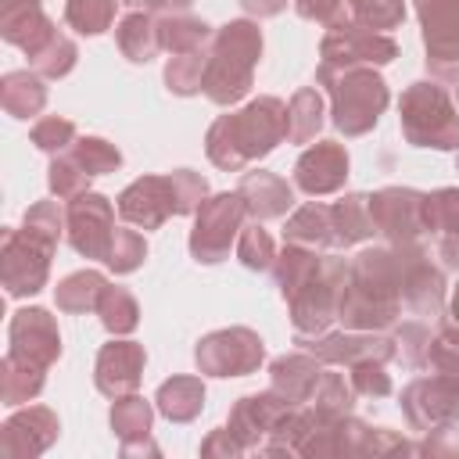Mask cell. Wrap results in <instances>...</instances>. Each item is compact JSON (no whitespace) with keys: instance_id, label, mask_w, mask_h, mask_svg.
Wrapping results in <instances>:
<instances>
[{"instance_id":"21","label":"cell","mask_w":459,"mask_h":459,"mask_svg":"<svg viewBox=\"0 0 459 459\" xmlns=\"http://www.w3.org/2000/svg\"><path fill=\"white\" fill-rule=\"evenodd\" d=\"M143 366H147V351H143V344L126 341V337H111V341L100 344V351H97V362H93V384H97V391L108 394V398L129 394V391L140 387Z\"/></svg>"},{"instance_id":"39","label":"cell","mask_w":459,"mask_h":459,"mask_svg":"<svg viewBox=\"0 0 459 459\" xmlns=\"http://www.w3.org/2000/svg\"><path fill=\"white\" fill-rule=\"evenodd\" d=\"M75 61H79V50H75V43L61 29H54L50 39L39 50L29 54V68L39 72L43 79H65L75 68Z\"/></svg>"},{"instance_id":"31","label":"cell","mask_w":459,"mask_h":459,"mask_svg":"<svg viewBox=\"0 0 459 459\" xmlns=\"http://www.w3.org/2000/svg\"><path fill=\"white\" fill-rule=\"evenodd\" d=\"M0 104L11 118H32L47 108V86H43V75L32 72V68H14V72H4L0 79Z\"/></svg>"},{"instance_id":"43","label":"cell","mask_w":459,"mask_h":459,"mask_svg":"<svg viewBox=\"0 0 459 459\" xmlns=\"http://www.w3.org/2000/svg\"><path fill=\"white\" fill-rule=\"evenodd\" d=\"M122 0H65V22L82 36H100L111 29Z\"/></svg>"},{"instance_id":"7","label":"cell","mask_w":459,"mask_h":459,"mask_svg":"<svg viewBox=\"0 0 459 459\" xmlns=\"http://www.w3.org/2000/svg\"><path fill=\"white\" fill-rule=\"evenodd\" d=\"M344 280H348V258L323 255V262L316 265V273L290 298H283L287 308H290L294 333L312 337V333H326L330 330V323L337 319Z\"/></svg>"},{"instance_id":"14","label":"cell","mask_w":459,"mask_h":459,"mask_svg":"<svg viewBox=\"0 0 459 459\" xmlns=\"http://www.w3.org/2000/svg\"><path fill=\"white\" fill-rule=\"evenodd\" d=\"M65 233H68V244L82 258L104 262L111 251V237H115V204L97 190L72 197L65 208Z\"/></svg>"},{"instance_id":"56","label":"cell","mask_w":459,"mask_h":459,"mask_svg":"<svg viewBox=\"0 0 459 459\" xmlns=\"http://www.w3.org/2000/svg\"><path fill=\"white\" fill-rule=\"evenodd\" d=\"M201 455H222V459H233V455H244V445L233 437L230 427H215V430H208V437L201 441Z\"/></svg>"},{"instance_id":"50","label":"cell","mask_w":459,"mask_h":459,"mask_svg":"<svg viewBox=\"0 0 459 459\" xmlns=\"http://www.w3.org/2000/svg\"><path fill=\"white\" fill-rule=\"evenodd\" d=\"M29 140H32L43 154H61V151H68V147L75 143V122L65 118V115H43V118L32 126Z\"/></svg>"},{"instance_id":"44","label":"cell","mask_w":459,"mask_h":459,"mask_svg":"<svg viewBox=\"0 0 459 459\" xmlns=\"http://www.w3.org/2000/svg\"><path fill=\"white\" fill-rule=\"evenodd\" d=\"M430 326L420 323V319H409V323H394L391 326V341H394V355L402 359V366L409 369H423L427 366V351H430Z\"/></svg>"},{"instance_id":"61","label":"cell","mask_w":459,"mask_h":459,"mask_svg":"<svg viewBox=\"0 0 459 459\" xmlns=\"http://www.w3.org/2000/svg\"><path fill=\"white\" fill-rule=\"evenodd\" d=\"M455 100H459V86H455Z\"/></svg>"},{"instance_id":"15","label":"cell","mask_w":459,"mask_h":459,"mask_svg":"<svg viewBox=\"0 0 459 459\" xmlns=\"http://www.w3.org/2000/svg\"><path fill=\"white\" fill-rule=\"evenodd\" d=\"M369 215L377 233L387 244H420L423 226V194L412 186H380L369 194Z\"/></svg>"},{"instance_id":"48","label":"cell","mask_w":459,"mask_h":459,"mask_svg":"<svg viewBox=\"0 0 459 459\" xmlns=\"http://www.w3.org/2000/svg\"><path fill=\"white\" fill-rule=\"evenodd\" d=\"M68 151L82 161V169L90 176H108L122 165V151L115 143H108L104 136H75V143Z\"/></svg>"},{"instance_id":"33","label":"cell","mask_w":459,"mask_h":459,"mask_svg":"<svg viewBox=\"0 0 459 459\" xmlns=\"http://www.w3.org/2000/svg\"><path fill=\"white\" fill-rule=\"evenodd\" d=\"M115 43H118L122 57H129L133 65H147V61L161 50L158 18H154L151 11H129V14L115 25Z\"/></svg>"},{"instance_id":"40","label":"cell","mask_w":459,"mask_h":459,"mask_svg":"<svg viewBox=\"0 0 459 459\" xmlns=\"http://www.w3.org/2000/svg\"><path fill=\"white\" fill-rule=\"evenodd\" d=\"M204 68H208V47L190 50V54H172L165 65V86L176 97H194L204 86Z\"/></svg>"},{"instance_id":"20","label":"cell","mask_w":459,"mask_h":459,"mask_svg":"<svg viewBox=\"0 0 459 459\" xmlns=\"http://www.w3.org/2000/svg\"><path fill=\"white\" fill-rule=\"evenodd\" d=\"M348 179V151L337 140H316L294 161V186L308 197L337 194Z\"/></svg>"},{"instance_id":"3","label":"cell","mask_w":459,"mask_h":459,"mask_svg":"<svg viewBox=\"0 0 459 459\" xmlns=\"http://www.w3.org/2000/svg\"><path fill=\"white\" fill-rule=\"evenodd\" d=\"M258 57H262V29H258V22H251V18L226 22L208 39V68H204L201 93L219 108H230V104L244 100L251 93V86H255Z\"/></svg>"},{"instance_id":"11","label":"cell","mask_w":459,"mask_h":459,"mask_svg":"<svg viewBox=\"0 0 459 459\" xmlns=\"http://www.w3.org/2000/svg\"><path fill=\"white\" fill-rule=\"evenodd\" d=\"M194 362L204 377H247L265 362V341L251 326H222L197 341Z\"/></svg>"},{"instance_id":"36","label":"cell","mask_w":459,"mask_h":459,"mask_svg":"<svg viewBox=\"0 0 459 459\" xmlns=\"http://www.w3.org/2000/svg\"><path fill=\"white\" fill-rule=\"evenodd\" d=\"M355 387H351V380H344V373H333L330 366L323 369V377H319V384H316V391H312V398L305 402L312 412H316V423H330V420H341V416H348L351 412V405H355Z\"/></svg>"},{"instance_id":"37","label":"cell","mask_w":459,"mask_h":459,"mask_svg":"<svg viewBox=\"0 0 459 459\" xmlns=\"http://www.w3.org/2000/svg\"><path fill=\"white\" fill-rule=\"evenodd\" d=\"M323 129V97L316 86H301L287 100V143H312Z\"/></svg>"},{"instance_id":"8","label":"cell","mask_w":459,"mask_h":459,"mask_svg":"<svg viewBox=\"0 0 459 459\" xmlns=\"http://www.w3.org/2000/svg\"><path fill=\"white\" fill-rule=\"evenodd\" d=\"M57 244L36 237L32 230H14L7 226L0 233V283L7 290V298H29L39 294L47 287L50 276V258H54Z\"/></svg>"},{"instance_id":"17","label":"cell","mask_w":459,"mask_h":459,"mask_svg":"<svg viewBox=\"0 0 459 459\" xmlns=\"http://www.w3.org/2000/svg\"><path fill=\"white\" fill-rule=\"evenodd\" d=\"M402 262V305L416 316L445 312V269L434 265L423 244H394Z\"/></svg>"},{"instance_id":"23","label":"cell","mask_w":459,"mask_h":459,"mask_svg":"<svg viewBox=\"0 0 459 459\" xmlns=\"http://www.w3.org/2000/svg\"><path fill=\"white\" fill-rule=\"evenodd\" d=\"M7 348L25 355V359H36L43 366H54L61 359V333H57V323L47 308H18L11 316V326H7Z\"/></svg>"},{"instance_id":"45","label":"cell","mask_w":459,"mask_h":459,"mask_svg":"<svg viewBox=\"0 0 459 459\" xmlns=\"http://www.w3.org/2000/svg\"><path fill=\"white\" fill-rule=\"evenodd\" d=\"M237 258H240L247 269H255V273H269V269H273V262H276V244H273L269 230H265L258 219H251V226L240 230V237H237Z\"/></svg>"},{"instance_id":"13","label":"cell","mask_w":459,"mask_h":459,"mask_svg":"<svg viewBox=\"0 0 459 459\" xmlns=\"http://www.w3.org/2000/svg\"><path fill=\"white\" fill-rule=\"evenodd\" d=\"M412 7L423 29L427 68L434 79L459 82V0H412Z\"/></svg>"},{"instance_id":"54","label":"cell","mask_w":459,"mask_h":459,"mask_svg":"<svg viewBox=\"0 0 459 459\" xmlns=\"http://www.w3.org/2000/svg\"><path fill=\"white\" fill-rule=\"evenodd\" d=\"M294 11L305 18V22H316V25H341L348 22V0H294Z\"/></svg>"},{"instance_id":"47","label":"cell","mask_w":459,"mask_h":459,"mask_svg":"<svg viewBox=\"0 0 459 459\" xmlns=\"http://www.w3.org/2000/svg\"><path fill=\"white\" fill-rule=\"evenodd\" d=\"M147 258V240L136 233V230H126V226H115V237H111V251L104 258V265L118 276L126 273H136Z\"/></svg>"},{"instance_id":"5","label":"cell","mask_w":459,"mask_h":459,"mask_svg":"<svg viewBox=\"0 0 459 459\" xmlns=\"http://www.w3.org/2000/svg\"><path fill=\"white\" fill-rule=\"evenodd\" d=\"M398 126L412 147L459 151V108L441 79H416L402 90Z\"/></svg>"},{"instance_id":"42","label":"cell","mask_w":459,"mask_h":459,"mask_svg":"<svg viewBox=\"0 0 459 459\" xmlns=\"http://www.w3.org/2000/svg\"><path fill=\"white\" fill-rule=\"evenodd\" d=\"M90 179H93V176L82 169V161H79L72 151H61V154L50 158L47 183H50V194H54L57 201H72V197L86 194V190H90Z\"/></svg>"},{"instance_id":"29","label":"cell","mask_w":459,"mask_h":459,"mask_svg":"<svg viewBox=\"0 0 459 459\" xmlns=\"http://www.w3.org/2000/svg\"><path fill=\"white\" fill-rule=\"evenodd\" d=\"M283 244H301V247H312V251L333 247V215H330V204L305 201L301 208H294L287 215V226H283Z\"/></svg>"},{"instance_id":"28","label":"cell","mask_w":459,"mask_h":459,"mask_svg":"<svg viewBox=\"0 0 459 459\" xmlns=\"http://www.w3.org/2000/svg\"><path fill=\"white\" fill-rule=\"evenodd\" d=\"M154 405L165 420L172 423H190L201 416L204 409V380L194 377V373H179V377H169L158 384L154 391Z\"/></svg>"},{"instance_id":"6","label":"cell","mask_w":459,"mask_h":459,"mask_svg":"<svg viewBox=\"0 0 459 459\" xmlns=\"http://www.w3.org/2000/svg\"><path fill=\"white\" fill-rule=\"evenodd\" d=\"M416 452V445H409L398 430L391 427H369L362 420H355L351 412L341 416V420H330V423H316L298 455H308V459H323V455H373V459H384V455H409Z\"/></svg>"},{"instance_id":"26","label":"cell","mask_w":459,"mask_h":459,"mask_svg":"<svg viewBox=\"0 0 459 459\" xmlns=\"http://www.w3.org/2000/svg\"><path fill=\"white\" fill-rule=\"evenodd\" d=\"M237 194L244 197V208L251 219L265 222V219H280L290 212L294 204V186L276 176V172H265V169H255V172H244L240 183H237Z\"/></svg>"},{"instance_id":"52","label":"cell","mask_w":459,"mask_h":459,"mask_svg":"<svg viewBox=\"0 0 459 459\" xmlns=\"http://www.w3.org/2000/svg\"><path fill=\"white\" fill-rule=\"evenodd\" d=\"M172 179V194H176V215H194L201 208V201L208 197V179L194 169H176L169 172Z\"/></svg>"},{"instance_id":"25","label":"cell","mask_w":459,"mask_h":459,"mask_svg":"<svg viewBox=\"0 0 459 459\" xmlns=\"http://www.w3.org/2000/svg\"><path fill=\"white\" fill-rule=\"evenodd\" d=\"M57 25L43 14L39 0H0V36L11 47H22L25 57L39 50Z\"/></svg>"},{"instance_id":"10","label":"cell","mask_w":459,"mask_h":459,"mask_svg":"<svg viewBox=\"0 0 459 459\" xmlns=\"http://www.w3.org/2000/svg\"><path fill=\"white\" fill-rule=\"evenodd\" d=\"M394 57H398V43L387 32L366 29L348 18V22L326 29V36L319 43L316 72H337V68H355V65L380 68V65H391Z\"/></svg>"},{"instance_id":"34","label":"cell","mask_w":459,"mask_h":459,"mask_svg":"<svg viewBox=\"0 0 459 459\" xmlns=\"http://www.w3.org/2000/svg\"><path fill=\"white\" fill-rule=\"evenodd\" d=\"M158 39H161V50L169 54H190V50L208 47L212 29L204 18H194L186 11H165L158 18Z\"/></svg>"},{"instance_id":"30","label":"cell","mask_w":459,"mask_h":459,"mask_svg":"<svg viewBox=\"0 0 459 459\" xmlns=\"http://www.w3.org/2000/svg\"><path fill=\"white\" fill-rule=\"evenodd\" d=\"M47 369L50 366H43L36 359H25V355L7 348V355L0 362V402L4 405H22V402L36 398L47 384Z\"/></svg>"},{"instance_id":"59","label":"cell","mask_w":459,"mask_h":459,"mask_svg":"<svg viewBox=\"0 0 459 459\" xmlns=\"http://www.w3.org/2000/svg\"><path fill=\"white\" fill-rule=\"evenodd\" d=\"M448 319L459 326V283H455V290H452V298H448Z\"/></svg>"},{"instance_id":"4","label":"cell","mask_w":459,"mask_h":459,"mask_svg":"<svg viewBox=\"0 0 459 459\" xmlns=\"http://www.w3.org/2000/svg\"><path fill=\"white\" fill-rule=\"evenodd\" d=\"M316 82L326 86L330 93V122L344 136H366L384 108H387V82L377 68L355 65V68H337V72H316Z\"/></svg>"},{"instance_id":"32","label":"cell","mask_w":459,"mask_h":459,"mask_svg":"<svg viewBox=\"0 0 459 459\" xmlns=\"http://www.w3.org/2000/svg\"><path fill=\"white\" fill-rule=\"evenodd\" d=\"M333 215V247H355L377 233L369 215V194H344L330 204Z\"/></svg>"},{"instance_id":"53","label":"cell","mask_w":459,"mask_h":459,"mask_svg":"<svg viewBox=\"0 0 459 459\" xmlns=\"http://www.w3.org/2000/svg\"><path fill=\"white\" fill-rule=\"evenodd\" d=\"M22 226L25 230H32L36 237H43V240H50V244H57L61 240V233H65V208L57 204V201H36V204H29V212H25V219H22Z\"/></svg>"},{"instance_id":"9","label":"cell","mask_w":459,"mask_h":459,"mask_svg":"<svg viewBox=\"0 0 459 459\" xmlns=\"http://www.w3.org/2000/svg\"><path fill=\"white\" fill-rule=\"evenodd\" d=\"M244 197L237 190H222L201 201L194 212V230H190V255L201 265H215L230 255V244L244 230Z\"/></svg>"},{"instance_id":"12","label":"cell","mask_w":459,"mask_h":459,"mask_svg":"<svg viewBox=\"0 0 459 459\" xmlns=\"http://www.w3.org/2000/svg\"><path fill=\"white\" fill-rule=\"evenodd\" d=\"M402 416L420 434L459 423V377L430 373V377L409 380L402 391Z\"/></svg>"},{"instance_id":"2","label":"cell","mask_w":459,"mask_h":459,"mask_svg":"<svg viewBox=\"0 0 459 459\" xmlns=\"http://www.w3.org/2000/svg\"><path fill=\"white\" fill-rule=\"evenodd\" d=\"M287 140V104L273 93L247 100L240 111L219 115L204 133V154L222 172H240Z\"/></svg>"},{"instance_id":"46","label":"cell","mask_w":459,"mask_h":459,"mask_svg":"<svg viewBox=\"0 0 459 459\" xmlns=\"http://www.w3.org/2000/svg\"><path fill=\"white\" fill-rule=\"evenodd\" d=\"M348 14L366 29L387 32L405 22V0H348Z\"/></svg>"},{"instance_id":"41","label":"cell","mask_w":459,"mask_h":459,"mask_svg":"<svg viewBox=\"0 0 459 459\" xmlns=\"http://www.w3.org/2000/svg\"><path fill=\"white\" fill-rule=\"evenodd\" d=\"M423 226L437 237H459V186H437L423 194Z\"/></svg>"},{"instance_id":"57","label":"cell","mask_w":459,"mask_h":459,"mask_svg":"<svg viewBox=\"0 0 459 459\" xmlns=\"http://www.w3.org/2000/svg\"><path fill=\"white\" fill-rule=\"evenodd\" d=\"M237 4L255 18H273V14H280L287 7V0H237Z\"/></svg>"},{"instance_id":"24","label":"cell","mask_w":459,"mask_h":459,"mask_svg":"<svg viewBox=\"0 0 459 459\" xmlns=\"http://www.w3.org/2000/svg\"><path fill=\"white\" fill-rule=\"evenodd\" d=\"M151 420H154V409L143 394L129 391L111 398V430L118 437L122 455H140V452L158 455V445L151 441Z\"/></svg>"},{"instance_id":"49","label":"cell","mask_w":459,"mask_h":459,"mask_svg":"<svg viewBox=\"0 0 459 459\" xmlns=\"http://www.w3.org/2000/svg\"><path fill=\"white\" fill-rule=\"evenodd\" d=\"M427 369L430 373H452V377H459V326L452 319H445L434 330L430 351H427Z\"/></svg>"},{"instance_id":"19","label":"cell","mask_w":459,"mask_h":459,"mask_svg":"<svg viewBox=\"0 0 459 459\" xmlns=\"http://www.w3.org/2000/svg\"><path fill=\"white\" fill-rule=\"evenodd\" d=\"M61 434L57 412L47 405H29L0 423V459H36Z\"/></svg>"},{"instance_id":"18","label":"cell","mask_w":459,"mask_h":459,"mask_svg":"<svg viewBox=\"0 0 459 459\" xmlns=\"http://www.w3.org/2000/svg\"><path fill=\"white\" fill-rule=\"evenodd\" d=\"M290 409H294V402L283 398L276 387H269V391L237 398L233 409H230L226 427H230L233 437L244 445V452H258V448L280 430V423L287 420Z\"/></svg>"},{"instance_id":"16","label":"cell","mask_w":459,"mask_h":459,"mask_svg":"<svg viewBox=\"0 0 459 459\" xmlns=\"http://www.w3.org/2000/svg\"><path fill=\"white\" fill-rule=\"evenodd\" d=\"M294 344L323 359L326 366H355L366 359L387 362L394 359V341L380 330H326V333H294Z\"/></svg>"},{"instance_id":"22","label":"cell","mask_w":459,"mask_h":459,"mask_svg":"<svg viewBox=\"0 0 459 459\" xmlns=\"http://www.w3.org/2000/svg\"><path fill=\"white\" fill-rule=\"evenodd\" d=\"M118 215L136 230H158L169 215H176L172 179L165 176H140L118 194Z\"/></svg>"},{"instance_id":"55","label":"cell","mask_w":459,"mask_h":459,"mask_svg":"<svg viewBox=\"0 0 459 459\" xmlns=\"http://www.w3.org/2000/svg\"><path fill=\"white\" fill-rule=\"evenodd\" d=\"M420 455H459V423H448V427H437V430H427V437L416 445Z\"/></svg>"},{"instance_id":"38","label":"cell","mask_w":459,"mask_h":459,"mask_svg":"<svg viewBox=\"0 0 459 459\" xmlns=\"http://www.w3.org/2000/svg\"><path fill=\"white\" fill-rule=\"evenodd\" d=\"M97 316H100V326L111 333V337H126L136 330L140 323V305L133 298V290L118 287V283H108L100 290V301H97Z\"/></svg>"},{"instance_id":"58","label":"cell","mask_w":459,"mask_h":459,"mask_svg":"<svg viewBox=\"0 0 459 459\" xmlns=\"http://www.w3.org/2000/svg\"><path fill=\"white\" fill-rule=\"evenodd\" d=\"M122 4H133L136 11H158V14H165V11H186L194 0H122Z\"/></svg>"},{"instance_id":"51","label":"cell","mask_w":459,"mask_h":459,"mask_svg":"<svg viewBox=\"0 0 459 459\" xmlns=\"http://www.w3.org/2000/svg\"><path fill=\"white\" fill-rule=\"evenodd\" d=\"M348 380H351L355 394H362V398H387V394L394 391L391 373H387L384 362H377V359H366V362L348 366Z\"/></svg>"},{"instance_id":"1","label":"cell","mask_w":459,"mask_h":459,"mask_svg":"<svg viewBox=\"0 0 459 459\" xmlns=\"http://www.w3.org/2000/svg\"><path fill=\"white\" fill-rule=\"evenodd\" d=\"M402 319V262L394 244L362 247L348 262V280L337 305L344 330H391Z\"/></svg>"},{"instance_id":"35","label":"cell","mask_w":459,"mask_h":459,"mask_svg":"<svg viewBox=\"0 0 459 459\" xmlns=\"http://www.w3.org/2000/svg\"><path fill=\"white\" fill-rule=\"evenodd\" d=\"M108 287L104 273L97 269H79V273H68L57 287H54V301L61 312L68 316H82V312H97V301H100V290Z\"/></svg>"},{"instance_id":"60","label":"cell","mask_w":459,"mask_h":459,"mask_svg":"<svg viewBox=\"0 0 459 459\" xmlns=\"http://www.w3.org/2000/svg\"><path fill=\"white\" fill-rule=\"evenodd\" d=\"M455 172H459V154H455Z\"/></svg>"},{"instance_id":"27","label":"cell","mask_w":459,"mask_h":459,"mask_svg":"<svg viewBox=\"0 0 459 459\" xmlns=\"http://www.w3.org/2000/svg\"><path fill=\"white\" fill-rule=\"evenodd\" d=\"M323 369H326V362L301 348V351H283V355H276V359L269 362V380H273V387H276L283 398H290L294 405H305V402L312 398V391H316Z\"/></svg>"}]
</instances>
